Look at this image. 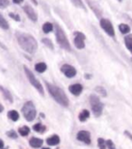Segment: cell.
<instances>
[{
  "mask_svg": "<svg viewBox=\"0 0 132 149\" xmlns=\"http://www.w3.org/2000/svg\"><path fill=\"white\" fill-rule=\"evenodd\" d=\"M15 37L19 46L28 54H34L38 48V44L35 38L27 33L15 32Z\"/></svg>",
  "mask_w": 132,
  "mask_h": 149,
  "instance_id": "obj_1",
  "label": "cell"
},
{
  "mask_svg": "<svg viewBox=\"0 0 132 149\" xmlns=\"http://www.w3.org/2000/svg\"><path fill=\"white\" fill-rule=\"evenodd\" d=\"M45 84L50 95L54 98V99L57 103H59L63 107H68L69 106V99H68L65 92L61 88L55 86V85L50 84L48 82H45Z\"/></svg>",
  "mask_w": 132,
  "mask_h": 149,
  "instance_id": "obj_2",
  "label": "cell"
},
{
  "mask_svg": "<svg viewBox=\"0 0 132 149\" xmlns=\"http://www.w3.org/2000/svg\"><path fill=\"white\" fill-rule=\"evenodd\" d=\"M54 30H55V37H56V41L62 48H63L64 50L68 52H72V47L70 44V42L68 40L67 36L64 33V31L62 30L61 26L55 24L54 25Z\"/></svg>",
  "mask_w": 132,
  "mask_h": 149,
  "instance_id": "obj_3",
  "label": "cell"
},
{
  "mask_svg": "<svg viewBox=\"0 0 132 149\" xmlns=\"http://www.w3.org/2000/svg\"><path fill=\"white\" fill-rule=\"evenodd\" d=\"M22 113L27 121H33L36 117V109L32 101L25 102L22 108Z\"/></svg>",
  "mask_w": 132,
  "mask_h": 149,
  "instance_id": "obj_4",
  "label": "cell"
},
{
  "mask_svg": "<svg viewBox=\"0 0 132 149\" xmlns=\"http://www.w3.org/2000/svg\"><path fill=\"white\" fill-rule=\"evenodd\" d=\"M90 104H91L92 110L95 117H99L101 115L103 110V104L95 94H92L90 96Z\"/></svg>",
  "mask_w": 132,
  "mask_h": 149,
  "instance_id": "obj_5",
  "label": "cell"
},
{
  "mask_svg": "<svg viewBox=\"0 0 132 149\" xmlns=\"http://www.w3.org/2000/svg\"><path fill=\"white\" fill-rule=\"evenodd\" d=\"M24 70H25V75L27 77L28 81H30V83L33 85V86L38 90V92L42 95L44 96V88L42 86V84L40 83V81H38L37 79L35 78L34 74L29 69L26 67V66H24Z\"/></svg>",
  "mask_w": 132,
  "mask_h": 149,
  "instance_id": "obj_6",
  "label": "cell"
},
{
  "mask_svg": "<svg viewBox=\"0 0 132 149\" xmlns=\"http://www.w3.org/2000/svg\"><path fill=\"white\" fill-rule=\"evenodd\" d=\"M99 25H101V27L104 30V32L109 36H110V37L115 36V30L113 27V25L111 24V22H110L109 19L101 18V22H99Z\"/></svg>",
  "mask_w": 132,
  "mask_h": 149,
  "instance_id": "obj_7",
  "label": "cell"
},
{
  "mask_svg": "<svg viewBox=\"0 0 132 149\" xmlns=\"http://www.w3.org/2000/svg\"><path fill=\"white\" fill-rule=\"evenodd\" d=\"M74 39H73V42L77 49L82 50L85 47V39L86 36L84 34H82V32H75L74 33Z\"/></svg>",
  "mask_w": 132,
  "mask_h": 149,
  "instance_id": "obj_8",
  "label": "cell"
},
{
  "mask_svg": "<svg viewBox=\"0 0 132 149\" xmlns=\"http://www.w3.org/2000/svg\"><path fill=\"white\" fill-rule=\"evenodd\" d=\"M61 72L64 74L67 78H73L77 74L76 69L70 64H63L61 67Z\"/></svg>",
  "mask_w": 132,
  "mask_h": 149,
  "instance_id": "obj_9",
  "label": "cell"
},
{
  "mask_svg": "<svg viewBox=\"0 0 132 149\" xmlns=\"http://www.w3.org/2000/svg\"><path fill=\"white\" fill-rule=\"evenodd\" d=\"M77 139L81 142H83L90 145L92 143V138H91V133L86 131V130H81L78 132L77 134Z\"/></svg>",
  "mask_w": 132,
  "mask_h": 149,
  "instance_id": "obj_10",
  "label": "cell"
},
{
  "mask_svg": "<svg viewBox=\"0 0 132 149\" xmlns=\"http://www.w3.org/2000/svg\"><path fill=\"white\" fill-rule=\"evenodd\" d=\"M23 10L25 11V13L26 14V15H27L30 20H32L33 22H36V21H37V19H38L37 14H36L34 9L31 6H29V5H25V6L23 7Z\"/></svg>",
  "mask_w": 132,
  "mask_h": 149,
  "instance_id": "obj_11",
  "label": "cell"
},
{
  "mask_svg": "<svg viewBox=\"0 0 132 149\" xmlns=\"http://www.w3.org/2000/svg\"><path fill=\"white\" fill-rule=\"evenodd\" d=\"M86 1L90 6V7H91L92 10L94 12V14L96 15V17H101L102 15V10H101V7L98 5L96 0H86Z\"/></svg>",
  "mask_w": 132,
  "mask_h": 149,
  "instance_id": "obj_12",
  "label": "cell"
},
{
  "mask_svg": "<svg viewBox=\"0 0 132 149\" xmlns=\"http://www.w3.org/2000/svg\"><path fill=\"white\" fill-rule=\"evenodd\" d=\"M69 90L70 92L74 95V96H79L82 91V86L80 84V83H75V84H72L69 87Z\"/></svg>",
  "mask_w": 132,
  "mask_h": 149,
  "instance_id": "obj_13",
  "label": "cell"
},
{
  "mask_svg": "<svg viewBox=\"0 0 132 149\" xmlns=\"http://www.w3.org/2000/svg\"><path fill=\"white\" fill-rule=\"evenodd\" d=\"M44 141L41 139V138H37V137H32L30 141H29V145L34 147V148H39L43 146Z\"/></svg>",
  "mask_w": 132,
  "mask_h": 149,
  "instance_id": "obj_14",
  "label": "cell"
},
{
  "mask_svg": "<svg viewBox=\"0 0 132 149\" xmlns=\"http://www.w3.org/2000/svg\"><path fill=\"white\" fill-rule=\"evenodd\" d=\"M46 143L48 144L49 146H56L60 143V137L57 135H54L50 137H48L46 139Z\"/></svg>",
  "mask_w": 132,
  "mask_h": 149,
  "instance_id": "obj_15",
  "label": "cell"
},
{
  "mask_svg": "<svg viewBox=\"0 0 132 149\" xmlns=\"http://www.w3.org/2000/svg\"><path fill=\"white\" fill-rule=\"evenodd\" d=\"M0 91L2 92V94H3V96H4L5 99H7L10 103L13 102V97H12V95H11V93H10V91H9L8 89H5V88L2 87V86H0Z\"/></svg>",
  "mask_w": 132,
  "mask_h": 149,
  "instance_id": "obj_16",
  "label": "cell"
},
{
  "mask_svg": "<svg viewBox=\"0 0 132 149\" xmlns=\"http://www.w3.org/2000/svg\"><path fill=\"white\" fill-rule=\"evenodd\" d=\"M125 45L128 48V50L132 52V34H128L124 37Z\"/></svg>",
  "mask_w": 132,
  "mask_h": 149,
  "instance_id": "obj_17",
  "label": "cell"
},
{
  "mask_svg": "<svg viewBox=\"0 0 132 149\" xmlns=\"http://www.w3.org/2000/svg\"><path fill=\"white\" fill-rule=\"evenodd\" d=\"M34 69H35V71L37 72L43 73V72H44L46 71L47 65H46V63H44V62H38V63H36V64H35Z\"/></svg>",
  "mask_w": 132,
  "mask_h": 149,
  "instance_id": "obj_18",
  "label": "cell"
},
{
  "mask_svg": "<svg viewBox=\"0 0 132 149\" xmlns=\"http://www.w3.org/2000/svg\"><path fill=\"white\" fill-rule=\"evenodd\" d=\"M119 29L120 31V33L121 34H128L129 32H130V27H129V25H126V24H120L119 25Z\"/></svg>",
  "mask_w": 132,
  "mask_h": 149,
  "instance_id": "obj_19",
  "label": "cell"
},
{
  "mask_svg": "<svg viewBox=\"0 0 132 149\" xmlns=\"http://www.w3.org/2000/svg\"><path fill=\"white\" fill-rule=\"evenodd\" d=\"M7 116H8V118L13 121H17L19 119V113L17 110H10Z\"/></svg>",
  "mask_w": 132,
  "mask_h": 149,
  "instance_id": "obj_20",
  "label": "cell"
},
{
  "mask_svg": "<svg viewBox=\"0 0 132 149\" xmlns=\"http://www.w3.org/2000/svg\"><path fill=\"white\" fill-rule=\"evenodd\" d=\"M90 117V112L87 109H83L82 112L79 114V119L82 122H84L88 119V118Z\"/></svg>",
  "mask_w": 132,
  "mask_h": 149,
  "instance_id": "obj_21",
  "label": "cell"
},
{
  "mask_svg": "<svg viewBox=\"0 0 132 149\" xmlns=\"http://www.w3.org/2000/svg\"><path fill=\"white\" fill-rule=\"evenodd\" d=\"M54 30V25L52 24L49 23V22H46L45 24H44L43 25V32L44 34H49L51 32Z\"/></svg>",
  "mask_w": 132,
  "mask_h": 149,
  "instance_id": "obj_22",
  "label": "cell"
},
{
  "mask_svg": "<svg viewBox=\"0 0 132 149\" xmlns=\"http://www.w3.org/2000/svg\"><path fill=\"white\" fill-rule=\"evenodd\" d=\"M0 27L4 30H8L9 29V25L7 22V20L5 19V17L0 13Z\"/></svg>",
  "mask_w": 132,
  "mask_h": 149,
  "instance_id": "obj_23",
  "label": "cell"
},
{
  "mask_svg": "<svg viewBox=\"0 0 132 149\" xmlns=\"http://www.w3.org/2000/svg\"><path fill=\"white\" fill-rule=\"evenodd\" d=\"M71 2L72 3L73 6H75L76 7L81 8V9H83V10H85V11H86L85 5L83 4L82 0H71Z\"/></svg>",
  "mask_w": 132,
  "mask_h": 149,
  "instance_id": "obj_24",
  "label": "cell"
},
{
  "mask_svg": "<svg viewBox=\"0 0 132 149\" xmlns=\"http://www.w3.org/2000/svg\"><path fill=\"white\" fill-rule=\"evenodd\" d=\"M18 133L22 136H26L30 133V128H29L28 126H24L20 127V128L18 129Z\"/></svg>",
  "mask_w": 132,
  "mask_h": 149,
  "instance_id": "obj_25",
  "label": "cell"
},
{
  "mask_svg": "<svg viewBox=\"0 0 132 149\" xmlns=\"http://www.w3.org/2000/svg\"><path fill=\"white\" fill-rule=\"evenodd\" d=\"M33 129H34V131H36V132L43 133V132H44V131H45V129H46V126H43V125H42L41 123H37V124L34 125V126H33Z\"/></svg>",
  "mask_w": 132,
  "mask_h": 149,
  "instance_id": "obj_26",
  "label": "cell"
},
{
  "mask_svg": "<svg viewBox=\"0 0 132 149\" xmlns=\"http://www.w3.org/2000/svg\"><path fill=\"white\" fill-rule=\"evenodd\" d=\"M42 42L44 45H46L48 48H50L51 50H54V44H52V41L49 38H43L42 39Z\"/></svg>",
  "mask_w": 132,
  "mask_h": 149,
  "instance_id": "obj_27",
  "label": "cell"
},
{
  "mask_svg": "<svg viewBox=\"0 0 132 149\" xmlns=\"http://www.w3.org/2000/svg\"><path fill=\"white\" fill-rule=\"evenodd\" d=\"M95 90L98 92V93H99L101 94L102 97H106L107 96V92H106V90H105V89L104 88H102V87H101V86H98V87H96L95 88Z\"/></svg>",
  "mask_w": 132,
  "mask_h": 149,
  "instance_id": "obj_28",
  "label": "cell"
},
{
  "mask_svg": "<svg viewBox=\"0 0 132 149\" xmlns=\"http://www.w3.org/2000/svg\"><path fill=\"white\" fill-rule=\"evenodd\" d=\"M98 145L99 149H106V141H105L103 138H99L98 139Z\"/></svg>",
  "mask_w": 132,
  "mask_h": 149,
  "instance_id": "obj_29",
  "label": "cell"
},
{
  "mask_svg": "<svg viewBox=\"0 0 132 149\" xmlns=\"http://www.w3.org/2000/svg\"><path fill=\"white\" fill-rule=\"evenodd\" d=\"M7 136H9L10 138H14V139H15V138H17V132L14 131V130H9L7 132Z\"/></svg>",
  "mask_w": 132,
  "mask_h": 149,
  "instance_id": "obj_30",
  "label": "cell"
},
{
  "mask_svg": "<svg viewBox=\"0 0 132 149\" xmlns=\"http://www.w3.org/2000/svg\"><path fill=\"white\" fill-rule=\"evenodd\" d=\"M8 5H9L8 0H0V7H1V8L7 7Z\"/></svg>",
  "mask_w": 132,
  "mask_h": 149,
  "instance_id": "obj_31",
  "label": "cell"
},
{
  "mask_svg": "<svg viewBox=\"0 0 132 149\" xmlns=\"http://www.w3.org/2000/svg\"><path fill=\"white\" fill-rule=\"evenodd\" d=\"M106 146H108L109 149H116L115 146H114V144L111 140H108L106 141Z\"/></svg>",
  "mask_w": 132,
  "mask_h": 149,
  "instance_id": "obj_32",
  "label": "cell"
},
{
  "mask_svg": "<svg viewBox=\"0 0 132 149\" xmlns=\"http://www.w3.org/2000/svg\"><path fill=\"white\" fill-rule=\"evenodd\" d=\"M9 17H12L13 19H15V21H20V17H19V15H15V14H13V13H10L9 14Z\"/></svg>",
  "mask_w": 132,
  "mask_h": 149,
  "instance_id": "obj_33",
  "label": "cell"
},
{
  "mask_svg": "<svg viewBox=\"0 0 132 149\" xmlns=\"http://www.w3.org/2000/svg\"><path fill=\"white\" fill-rule=\"evenodd\" d=\"M23 1H24V0H13V2L15 4H21Z\"/></svg>",
  "mask_w": 132,
  "mask_h": 149,
  "instance_id": "obj_34",
  "label": "cell"
},
{
  "mask_svg": "<svg viewBox=\"0 0 132 149\" xmlns=\"http://www.w3.org/2000/svg\"><path fill=\"white\" fill-rule=\"evenodd\" d=\"M4 147V141L2 139H0V149H2Z\"/></svg>",
  "mask_w": 132,
  "mask_h": 149,
  "instance_id": "obj_35",
  "label": "cell"
},
{
  "mask_svg": "<svg viewBox=\"0 0 132 149\" xmlns=\"http://www.w3.org/2000/svg\"><path fill=\"white\" fill-rule=\"evenodd\" d=\"M125 135H126V136H129V137L130 138V139L132 140V136H130V134H129V133L128 131H125Z\"/></svg>",
  "mask_w": 132,
  "mask_h": 149,
  "instance_id": "obj_36",
  "label": "cell"
},
{
  "mask_svg": "<svg viewBox=\"0 0 132 149\" xmlns=\"http://www.w3.org/2000/svg\"><path fill=\"white\" fill-rule=\"evenodd\" d=\"M3 110H4V107H3V106H2V104L0 103V113H1V112H3Z\"/></svg>",
  "mask_w": 132,
  "mask_h": 149,
  "instance_id": "obj_37",
  "label": "cell"
},
{
  "mask_svg": "<svg viewBox=\"0 0 132 149\" xmlns=\"http://www.w3.org/2000/svg\"><path fill=\"white\" fill-rule=\"evenodd\" d=\"M85 77H86V79H89V78H91V75H88V74H86Z\"/></svg>",
  "mask_w": 132,
  "mask_h": 149,
  "instance_id": "obj_38",
  "label": "cell"
},
{
  "mask_svg": "<svg viewBox=\"0 0 132 149\" xmlns=\"http://www.w3.org/2000/svg\"><path fill=\"white\" fill-rule=\"evenodd\" d=\"M43 149H50V148H48V147H44V148H43Z\"/></svg>",
  "mask_w": 132,
  "mask_h": 149,
  "instance_id": "obj_39",
  "label": "cell"
},
{
  "mask_svg": "<svg viewBox=\"0 0 132 149\" xmlns=\"http://www.w3.org/2000/svg\"><path fill=\"white\" fill-rule=\"evenodd\" d=\"M119 1H122V0H119Z\"/></svg>",
  "mask_w": 132,
  "mask_h": 149,
  "instance_id": "obj_40",
  "label": "cell"
}]
</instances>
